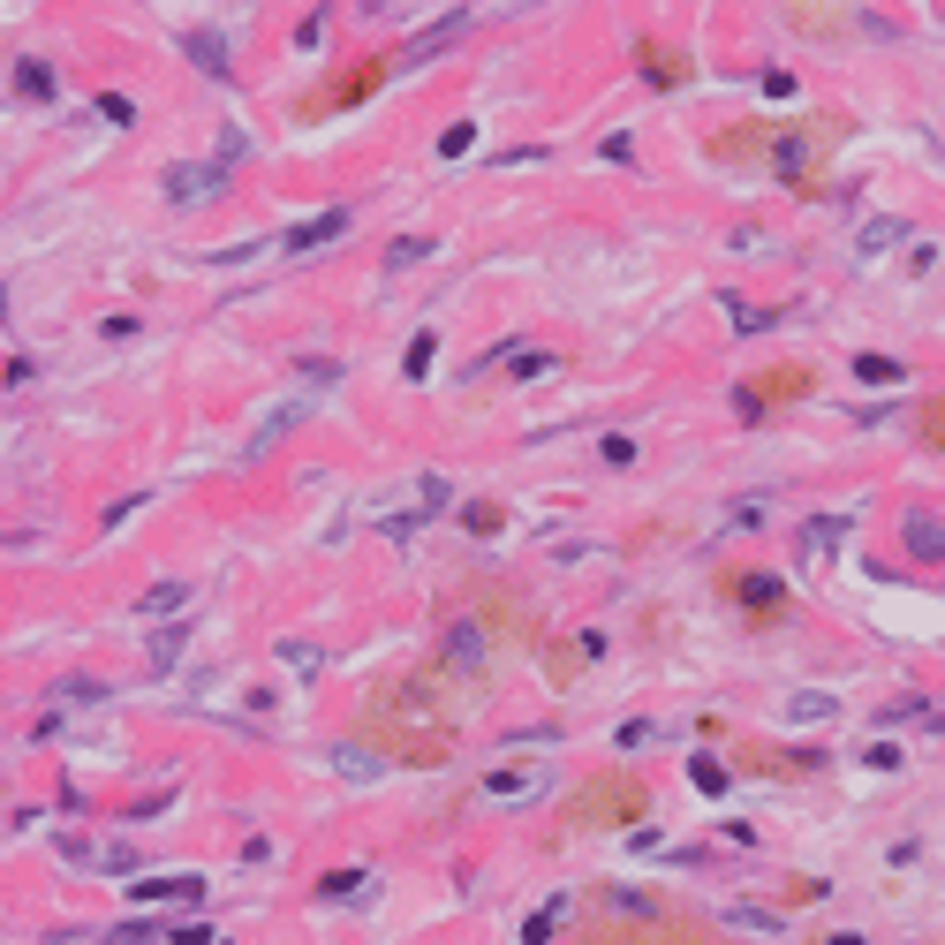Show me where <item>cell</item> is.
Segmentation results:
<instances>
[{"label":"cell","mask_w":945,"mask_h":945,"mask_svg":"<svg viewBox=\"0 0 945 945\" xmlns=\"http://www.w3.org/2000/svg\"><path fill=\"white\" fill-rule=\"evenodd\" d=\"M470 696H454V674H409V681L379 688L363 703V727L379 733V757H401V764H446L454 757V719H462Z\"/></svg>","instance_id":"obj_1"},{"label":"cell","mask_w":945,"mask_h":945,"mask_svg":"<svg viewBox=\"0 0 945 945\" xmlns=\"http://www.w3.org/2000/svg\"><path fill=\"white\" fill-rule=\"evenodd\" d=\"M650 810V787L628 772H598L590 787L567 794V824H628V816Z\"/></svg>","instance_id":"obj_2"},{"label":"cell","mask_w":945,"mask_h":945,"mask_svg":"<svg viewBox=\"0 0 945 945\" xmlns=\"http://www.w3.org/2000/svg\"><path fill=\"white\" fill-rule=\"evenodd\" d=\"M446 507H454V484H446L439 470H424V476H409L401 492H387L371 515H379V530H387V537H409V530H424V522L446 515Z\"/></svg>","instance_id":"obj_3"},{"label":"cell","mask_w":945,"mask_h":945,"mask_svg":"<svg viewBox=\"0 0 945 945\" xmlns=\"http://www.w3.org/2000/svg\"><path fill=\"white\" fill-rule=\"evenodd\" d=\"M484 658H492V628H476V620H446V628H439V674L476 681Z\"/></svg>","instance_id":"obj_4"},{"label":"cell","mask_w":945,"mask_h":945,"mask_svg":"<svg viewBox=\"0 0 945 945\" xmlns=\"http://www.w3.org/2000/svg\"><path fill=\"white\" fill-rule=\"evenodd\" d=\"M69 870H99V877H136V848L130 840H84V832H61L53 840Z\"/></svg>","instance_id":"obj_5"},{"label":"cell","mask_w":945,"mask_h":945,"mask_svg":"<svg viewBox=\"0 0 945 945\" xmlns=\"http://www.w3.org/2000/svg\"><path fill=\"white\" fill-rule=\"evenodd\" d=\"M553 787V764H500V772H484V802H500V810H515V802H537Z\"/></svg>","instance_id":"obj_6"},{"label":"cell","mask_w":945,"mask_h":945,"mask_svg":"<svg viewBox=\"0 0 945 945\" xmlns=\"http://www.w3.org/2000/svg\"><path fill=\"white\" fill-rule=\"evenodd\" d=\"M310 417H318V393H288V401H273V409L258 417V431H250V454H273V446H280L296 424H310Z\"/></svg>","instance_id":"obj_7"},{"label":"cell","mask_w":945,"mask_h":945,"mask_svg":"<svg viewBox=\"0 0 945 945\" xmlns=\"http://www.w3.org/2000/svg\"><path fill=\"white\" fill-rule=\"evenodd\" d=\"M219 182H227L219 160H174L167 167V197L174 205H205V197H219Z\"/></svg>","instance_id":"obj_8"},{"label":"cell","mask_w":945,"mask_h":945,"mask_svg":"<svg viewBox=\"0 0 945 945\" xmlns=\"http://www.w3.org/2000/svg\"><path fill=\"white\" fill-rule=\"evenodd\" d=\"M598 650H605V636H598V628H583L575 644H553V650H545V674H553V681H575V674H583Z\"/></svg>","instance_id":"obj_9"},{"label":"cell","mask_w":945,"mask_h":945,"mask_svg":"<svg viewBox=\"0 0 945 945\" xmlns=\"http://www.w3.org/2000/svg\"><path fill=\"white\" fill-rule=\"evenodd\" d=\"M189 598H197V583H189V575H167V583H152V590L136 598V620H167V613H182Z\"/></svg>","instance_id":"obj_10"},{"label":"cell","mask_w":945,"mask_h":945,"mask_svg":"<svg viewBox=\"0 0 945 945\" xmlns=\"http://www.w3.org/2000/svg\"><path fill=\"white\" fill-rule=\"evenodd\" d=\"M136 907H160V901H197L205 893V877H130Z\"/></svg>","instance_id":"obj_11"},{"label":"cell","mask_w":945,"mask_h":945,"mask_svg":"<svg viewBox=\"0 0 945 945\" xmlns=\"http://www.w3.org/2000/svg\"><path fill=\"white\" fill-rule=\"evenodd\" d=\"M333 235H348V213H318V219H302V227H288L280 235V250H318V243H333Z\"/></svg>","instance_id":"obj_12"},{"label":"cell","mask_w":945,"mask_h":945,"mask_svg":"<svg viewBox=\"0 0 945 945\" xmlns=\"http://www.w3.org/2000/svg\"><path fill=\"white\" fill-rule=\"evenodd\" d=\"M462 31H470V16H462V8H454V16H439V31H424V39H417V45H401V61H409V69H417V61H431V53H446V45L462 39Z\"/></svg>","instance_id":"obj_13"},{"label":"cell","mask_w":945,"mask_h":945,"mask_svg":"<svg viewBox=\"0 0 945 945\" xmlns=\"http://www.w3.org/2000/svg\"><path fill=\"white\" fill-rule=\"evenodd\" d=\"M644 76L658 91H681V76H688V61L674 53V45H658V39H644Z\"/></svg>","instance_id":"obj_14"},{"label":"cell","mask_w":945,"mask_h":945,"mask_svg":"<svg viewBox=\"0 0 945 945\" xmlns=\"http://www.w3.org/2000/svg\"><path fill=\"white\" fill-rule=\"evenodd\" d=\"M189 636H197V628H182V620H167V628H152V644H144V666H152V674H167L174 658L189 650Z\"/></svg>","instance_id":"obj_15"},{"label":"cell","mask_w":945,"mask_h":945,"mask_svg":"<svg viewBox=\"0 0 945 945\" xmlns=\"http://www.w3.org/2000/svg\"><path fill=\"white\" fill-rule=\"evenodd\" d=\"M787 23L810 31V39H832L840 23H862V8H787Z\"/></svg>","instance_id":"obj_16"},{"label":"cell","mask_w":945,"mask_h":945,"mask_svg":"<svg viewBox=\"0 0 945 945\" xmlns=\"http://www.w3.org/2000/svg\"><path fill=\"white\" fill-rule=\"evenodd\" d=\"M333 772H341V779H356V787H371V779L387 772V757H371L363 741H341V749H333Z\"/></svg>","instance_id":"obj_17"},{"label":"cell","mask_w":945,"mask_h":945,"mask_svg":"<svg viewBox=\"0 0 945 945\" xmlns=\"http://www.w3.org/2000/svg\"><path fill=\"white\" fill-rule=\"evenodd\" d=\"M424 258H439V235H393L387 243V273H409V265H424Z\"/></svg>","instance_id":"obj_18"},{"label":"cell","mask_w":945,"mask_h":945,"mask_svg":"<svg viewBox=\"0 0 945 945\" xmlns=\"http://www.w3.org/2000/svg\"><path fill=\"white\" fill-rule=\"evenodd\" d=\"M840 530H848V515H824L802 530V567H824L832 559V545H840Z\"/></svg>","instance_id":"obj_19"},{"label":"cell","mask_w":945,"mask_h":945,"mask_svg":"<svg viewBox=\"0 0 945 945\" xmlns=\"http://www.w3.org/2000/svg\"><path fill=\"white\" fill-rule=\"evenodd\" d=\"M182 53H189V61L205 69V76H227V45H219V31H205V23H197V31L182 39Z\"/></svg>","instance_id":"obj_20"},{"label":"cell","mask_w":945,"mask_h":945,"mask_svg":"<svg viewBox=\"0 0 945 945\" xmlns=\"http://www.w3.org/2000/svg\"><path fill=\"white\" fill-rule=\"evenodd\" d=\"M893 243H901V219L893 213H877L870 227H855V258H885Z\"/></svg>","instance_id":"obj_21"},{"label":"cell","mask_w":945,"mask_h":945,"mask_svg":"<svg viewBox=\"0 0 945 945\" xmlns=\"http://www.w3.org/2000/svg\"><path fill=\"white\" fill-rule=\"evenodd\" d=\"M8 84H16V99H31V106H39V99H53V69H45V61H16V76H8Z\"/></svg>","instance_id":"obj_22"},{"label":"cell","mask_w":945,"mask_h":945,"mask_svg":"<svg viewBox=\"0 0 945 945\" xmlns=\"http://www.w3.org/2000/svg\"><path fill=\"white\" fill-rule=\"evenodd\" d=\"M727 590H733L741 605H757V613H772V605H779V575H733Z\"/></svg>","instance_id":"obj_23"},{"label":"cell","mask_w":945,"mask_h":945,"mask_svg":"<svg viewBox=\"0 0 945 945\" xmlns=\"http://www.w3.org/2000/svg\"><path fill=\"white\" fill-rule=\"evenodd\" d=\"M816 379H810V363H779V371H764V379H757V393H764V401H772V393H810Z\"/></svg>","instance_id":"obj_24"},{"label":"cell","mask_w":945,"mask_h":945,"mask_svg":"<svg viewBox=\"0 0 945 945\" xmlns=\"http://www.w3.org/2000/svg\"><path fill=\"white\" fill-rule=\"evenodd\" d=\"M907 553H915V559H938L945 553V530L931 515H907Z\"/></svg>","instance_id":"obj_25"},{"label":"cell","mask_w":945,"mask_h":945,"mask_svg":"<svg viewBox=\"0 0 945 945\" xmlns=\"http://www.w3.org/2000/svg\"><path fill=\"white\" fill-rule=\"evenodd\" d=\"M356 893H371V870H333V877H318V901H356Z\"/></svg>","instance_id":"obj_26"},{"label":"cell","mask_w":945,"mask_h":945,"mask_svg":"<svg viewBox=\"0 0 945 945\" xmlns=\"http://www.w3.org/2000/svg\"><path fill=\"white\" fill-rule=\"evenodd\" d=\"M816 167V152H810V136H779V174L787 182H802V174Z\"/></svg>","instance_id":"obj_27"},{"label":"cell","mask_w":945,"mask_h":945,"mask_svg":"<svg viewBox=\"0 0 945 945\" xmlns=\"http://www.w3.org/2000/svg\"><path fill=\"white\" fill-rule=\"evenodd\" d=\"M855 379H862V387H901L907 371L893 363V356H855Z\"/></svg>","instance_id":"obj_28"},{"label":"cell","mask_w":945,"mask_h":945,"mask_svg":"<svg viewBox=\"0 0 945 945\" xmlns=\"http://www.w3.org/2000/svg\"><path fill=\"white\" fill-rule=\"evenodd\" d=\"M757 144H764V130H727V136H711V152H719V160H757Z\"/></svg>","instance_id":"obj_29"},{"label":"cell","mask_w":945,"mask_h":945,"mask_svg":"<svg viewBox=\"0 0 945 945\" xmlns=\"http://www.w3.org/2000/svg\"><path fill=\"white\" fill-rule=\"evenodd\" d=\"M99 696H106L99 681H61V688H53V703H61V711H91Z\"/></svg>","instance_id":"obj_30"},{"label":"cell","mask_w":945,"mask_h":945,"mask_svg":"<svg viewBox=\"0 0 945 945\" xmlns=\"http://www.w3.org/2000/svg\"><path fill=\"white\" fill-rule=\"evenodd\" d=\"M462 522H470L476 537H492V530L507 522V507H500V500H470V507H462Z\"/></svg>","instance_id":"obj_31"},{"label":"cell","mask_w":945,"mask_h":945,"mask_svg":"<svg viewBox=\"0 0 945 945\" xmlns=\"http://www.w3.org/2000/svg\"><path fill=\"white\" fill-rule=\"evenodd\" d=\"M553 931H559V901H545L530 923H522V945H553Z\"/></svg>","instance_id":"obj_32"},{"label":"cell","mask_w":945,"mask_h":945,"mask_svg":"<svg viewBox=\"0 0 945 945\" xmlns=\"http://www.w3.org/2000/svg\"><path fill=\"white\" fill-rule=\"evenodd\" d=\"M296 379H310V387H341V363H333V356H296Z\"/></svg>","instance_id":"obj_33"},{"label":"cell","mask_w":945,"mask_h":945,"mask_svg":"<svg viewBox=\"0 0 945 945\" xmlns=\"http://www.w3.org/2000/svg\"><path fill=\"white\" fill-rule=\"evenodd\" d=\"M273 250V235H258V243H227V250H213L205 265H250V258H265Z\"/></svg>","instance_id":"obj_34"},{"label":"cell","mask_w":945,"mask_h":945,"mask_svg":"<svg viewBox=\"0 0 945 945\" xmlns=\"http://www.w3.org/2000/svg\"><path fill=\"white\" fill-rule=\"evenodd\" d=\"M832 711H840L832 696H794V703H787V719H832Z\"/></svg>","instance_id":"obj_35"},{"label":"cell","mask_w":945,"mask_h":945,"mask_svg":"<svg viewBox=\"0 0 945 945\" xmlns=\"http://www.w3.org/2000/svg\"><path fill=\"white\" fill-rule=\"evenodd\" d=\"M470 144H476V130H470V122H454V130L439 136V160H462V152H470Z\"/></svg>","instance_id":"obj_36"},{"label":"cell","mask_w":945,"mask_h":945,"mask_svg":"<svg viewBox=\"0 0 945 945\" xmlns=\"http://www.w3.org/2000/svg\"><path fill=\"white\" fill-rule=\"evenodd\" d=\"M280 658H288V666H296V674H318V650L302 644V636H288V644H280Z\"/></svg>","instance_id":"obj_37"},{"label":"cell","mask_w":945,"mask_h":945,"mask_svg":"<svg viewBox=\"0 0 945 945\" xmlns=\"http://www.w3.org/2000/svg\"><path fill=\"white\" fill-rule=\"evenodd\" d=\"M688 772H696V787H703V794H727V772H719V764H711V757H696V764H688Z\"/></svg>","instance_id":"obj_38"},{"label":"cell","mask_w":945,"mask_h":945,"mask_svg":"<svg viewBox=\"0 0 945 945\" xmlns=\"http://www.w3.org/2000/svg\"><path fill=\"white\" fill-rule=\"evenodd\" d=\"M431 348H439L431 333H417V341H409V379H424V371H431Z\"/></svg>","instance_id":"obj_39"},{"label":"cell","mask_w":945,"mask_h":945,"mask_svg":"<svg viewBox=\"0 0 945 945\" xmlns=\"http://www.w3.org/2000/svg\"><path fill=\"white\" fill-rule=\"evenodd\" d=\"M167 938L174 945H219V931H213V923H182V931H167Z\"/></svg>","instance_id":"obj_40"},{"label":"cell","mask_w":945,"mask_h":945,"mask_svg":"<svg viewBox=\"0 0 945 945\" xmlns=\"http://www.w3.org/2000/svg\"><path fill=\"white\" fill-rule=\"evenodd\" d=\"M733 923H741V931H779L772 907H733Z\"/></svg>","instance_id":"obj_41"},{"label":"cell","mask_w":945,"mask_h":945,"mask_svg":"<svg viewBox=\"0 0 945 945\" xmlns=\"http://www.w3.org/2000/svg\"><path fill=\"white\" fill-rule=\"evenodd\" d=\"M598 553H605V545H559V537H553V559H559V567H583V559H598Z\"/></svg>","instance_id":"obj_42"},{"label":"cell","mask_w":945,"mask_h":945,"mask_svg":"<svg viewBox=\"0 0 945 945\" xmlns=\"http://www.w3.org/2000/svg\"><path fill=\"white\" fill-rule=\"evenodd\" d=\"M923 439H931V446H945V401H931V409H923Z\"/></svg>","instance_id":"obj_43"},{"label":"cell","mask_w":945,"mask_h":945,"mask_svg":"<svg viewBox=\"0 0 945 945\" xmlns=\"http://www.w3.org/2000/svg\"><path fill=\"white\" fill-rule=\"evenodd\" d=\"M727 310H733V326H772V310H757V302H741V296H733Z\"/></svg>","instance_id":"obj_44"},{"label":"cell","mask_w":945,"mask_h":945,"mask_svg":"<svg viewBox=\"0 0 945 945\" xmlns=\"http://www.w3.org/2000/svg\"><path fill=\"white\" fill-rule=\"evenodd\" d=\"M938 265V243H907V273H931Z\"/></svg>","instance_id":"obj_45"}]
</instances>
